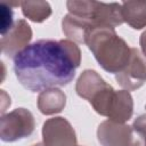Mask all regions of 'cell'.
<instances>
[{"mask_svg":"<svg viewBox=\"0 0 146 146\" xmlns=\"http://www.w3.org/2000/svg\"><path fill=\"white\" fill-rule=\"evenodd\" d=\"M18 82L32 92L68 84L75 76V65L64 48L54 40H38L18 50L14 58Z\"/></svg>","mask_w":146,"mask_h":146,"instance_id":"obj_1","label":"cell"}]
</instances>
